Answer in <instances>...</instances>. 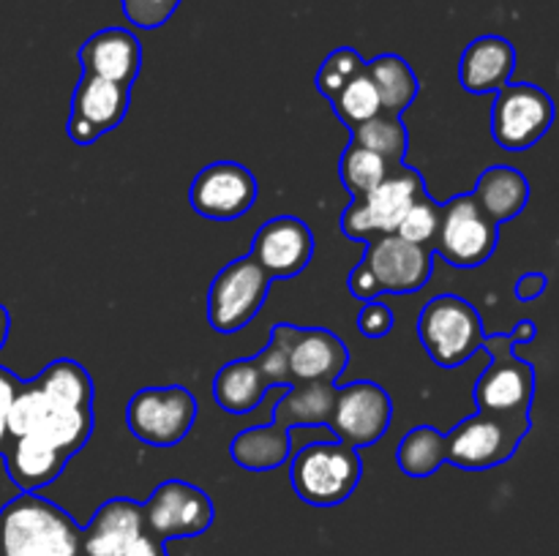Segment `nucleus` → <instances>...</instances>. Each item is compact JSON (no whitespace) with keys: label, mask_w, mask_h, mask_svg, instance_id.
I'll return each mask as SVG.
<instances>
[{"label":"nucleus","mask_w":559,"mask_h":556,"mask_svg":"<svg viewBox=\"0 0 559 556\" xmlns=\"http://www.w3.org/2000/svg\"><path fill=\"white\" fill-rule=\"evenodd\" d=\"M145 529L158 543L178 537H197L207 532L216 518L211 496L183 480H164L142 505Z\"/></svg>","instance_id":"11"},{"label":"nucleus","mask_w":559,"mask_h":556,"mask_svg":"<svg viewBox=\"0 0 559 556\" xmlns=\"http://www.w3.org/2000/svg\"><path fill=\"white\" fill-rule=\"evenodd\" d=\"M546 283H549V278H546L544 273L530 270V273H524L522 278H519L516 287H513V292H516L519 300L530 303V300H538L540 294L546 292Z\"/></svg>","instance_id":"39"},{"label":"nucleus","mask_w":559,"mask_h":556,"mask_svg":"<svg viewBox=\"0 0 559 556\" xmlns=\"http://www.w3.org/2000/svg\"><path fill=\"white\" fill-rule=\"evenodd\" d=\"M131 104V87L118 82L102 80V76L82 74L71 93V114H69V140L76 145H91L102 134H109L123 123Z\"/></svg>","instance_id":"14"},{"label":"nucleus","mask_w":559,"mask_h":556,"mask_svg":"<svg viewBox=\"0 0 559 556\" xmlns=\"http://www.w3.org/2000/svg\"><path fill=\"white\" fill-rule=\"evenodd\" d=\"M20 385H22L20 376H14L9 368L0 365V456H3L5 445H9V412Z\"/></svg>","instance_id":"37"},{"label":"nucleus","mask_w":559,"mask_h":556,"mask_svg":"<svg viewBox=\"0 0 559 556\" xmlns=\"http://www.w3.org/2000/svg\"><path fill=\"white\" fill-rule=\"evenodd\" d=\"M388 167L391 164H385V158L366 150L358 142H349L342 153V161H338V178H342L344 189L353 194V200H360L385 178Z\"/></svg>","instance_id":"30"},{"label":"nucleus","mask_w":559,"mask_h":556,"mask_svg":"<svg viewBox=\"0 0 559 556\" xmlns=\"http://www.w3.org/2000/svg\"><path fill=\"white\" fill-rule=\"evenodd\" d=\"M475 202L484 207L486 216L497 223H506L511 218L522 216L530 202V183L516 167H489L478 178L473 191Z\"/></svg>","instance_id":"24"},{"label":"nucleus","mask_w":559,"mask_h":556,"mask_svg":"<svg viewBox=\"0 0 559 556\" xmlns=\"http://www.w3.org/2000/svg\"><path fill=\"white\" fill-rule=\"evenodd\" d=\"M393 420V401L377 382L360 379L336 387V403L328 428L349 447H369L382 439Z\"/></svg>","instance_id":"12"},{"label":"nucleus","mask_w":559,"mask_h":556,"mask_svg":"<svg viewBox=\"0 0 559 556\" xmlns=\"http://www.w3.org/2000/svg\"><path fill=\"white\" fill-rule=\"evenodd\" d=\"M364 71H366V60L360 58L358 49L338 47V49H333L325 60H322L320 71H317L314 85H317V90L328 98V101H333V98H336L338 93H342L344 87L355 80V76L364 74Z\"/></svg>","instance_id":"32"},{"label":"nucleus","mask_w":559,"mask_h":556,"mask_svg":"<svg viewBox=\"0 0 559 556\" xmlns=\"http://www.w3.org/2000/svg\"><path fill=\"white\" fill-rule=\"evenodd\" d=\"M331 104H333V112L342 118V123L347 125L349 131H353L355 125L366 123L369 118H374L377 112H382L377 87H374V82L369 80V74H366V71L360 76H355V80L349 82V85L344 87V90L338 93Z\"/></svg>","instance_id":"31"},{"label":"nucleus","mask_w":559,"mask_h":556,"mask_svg":"<svg viewBox=\"0 0 559 556\" xmlns=\"http://www.w3.org/2000/svg\"><path fill=\"white\" fill-rule=\"evenodd\" d=\"M491 365L480 374L475 385V403L480 412L495 414H530L535 396V371L527 360L513 354V341L508 333L484 336Z\"/></svg>","instance_id":"9"},{"label":"nucleus","mask_w":559,"mask_h":556,"mask_svg":"<svg viewBox=\"0 0 559 556\" xmlns=\"http://www.w3.org/2000/svg\"><path fill=\"white\" fill-rule=\"evenodd\" d=\"M535 333H538V330H535V322L533 319H522L516 327H513L511 333H508V336H511L513 343H533Z\"/></svg>","instance_id":"40"},{"label":"nucleus","mask_w":559,"mask_h":556,"mask_svg":"<svg viewBox=\"0 0 559 556\" xmlns=\"http://www.w3.org/2000/svg\"><path fill=\"white\" fill-rule=\"evenodd\" d=\"M260 185L238 161L207 164L194 178L189 191L191 207L211 221H235L254 207Z\"/></svg>","instance_id":"13"},{"label":"nucleus","mask_w":559,"mask_h":556,"mask_svg":"<svg viewBox=\"0 0 559 556\" xmlns=\"http://www.w3.org/2000/svg\"><path fill=\"white\" fill-rule=\"evenodd\" d=\"M93 434V403L71 401L38 379L22 382L9 412L11 436H38L66 456H74Z\"/></svg>","instance_id":"2"},{"label":"nucleus","mask_w":559,"mask_h":556,"mask_svg":"<svg viewBox=\"0 0 559 556\" xmlns=\"http://www.w3.org/2000/svg\"><path fill=\"white\" fill-rule=\"evenodd\" d=\"M516 49L502 36H480L467 44L459 60V82L467 93H497L511 82Z\"/></svg>","instance_id":"21"},{"label":"nucleus","mask_w":559,"mask_h":556,"mask_svg":"<svg viewBox=\"0 0 559 556\" xmlns=\"http://www.w3.org/2000/svg\"><path fill=\"white\" fill-rule=\"evenodd\" d=\"M271 289V276L251 256L229 262L207 289V322L216 333H238L260 314Z\"/></svg>","instance_id":"8"},{"label":"nucleus","mask_w":559,"mask_h":556,"mask_svg":"<svg viewBox=\"0 0 559 556\" xmlns=\"http://www.w3.org/2000/svg\"><path fill=\"white\" fill-rule=\"evenodd\" d=\"M164 556H167V554H164Z\"/></svg>","instance_id":"42"},{"label":"nucleus","mask_w":559,"mask_h":556,"mask_svg":"<svg viewBox=\"0 0 559 556\" xmlns=\"http://www.w3.org/2000/svg\"><path fill=\"white\" fill-rule=\"evenodd\" d=\"M9 330H11V316L9 311H5V305L0 303V349H3L5 341H9Z\"/></svg>","instance_id":"41"},{"label":"nucleus","mask_w":559,"mask_h":556,"mask_svg":"<svg viewBox=\"0 0 559 556\" xmlns=\"http://www.w3.org/2000/svg\"><path fill=\"white\" fill-rule=\"evenodd\" d=\"M366 74L374 82L377 96H380V109L391 114H402L409 109L418 98V76H415L413 65L399 55L385 52L380 58L366 63Z\"/></svg>","instance_id":"27"},{"label":"nucleus","mask_w":559,"mask_h":556,"mask_svg":"<svg viewBox=\"0 0 559 556\" xmlns=\"http://www.w3.org/2000/svg\"><path fill=\"white\" fill-rule=\"evenodd\" d=\"M393 325H396V319H393V311L385 303L369 300L358 311V330L366 338H385L393 330Z\"/></svg>","instance_id":"36"},{"label":"nucleus","mask_w":559,"mask_h":556,"mask_svg":"<svg viewBox=\"0 0 559 556\" xmlns=\"http://www.w3.org/2000/svg\"><path fill=\"white\" fill-rule=\"evenodd\" d=\"M229 456L238 467L249 472H271L293 456V436L287 428L276 423L254 425V428L240 431L229 445Z\"/></svg>","instance_id":"25"},{"label":"nucleus","mask_w":559,"mask_h":556,"mask_svg":"<svg viewBox=\"0 0 559 556\" xmlns=\"http://www.w3.org/2000/svg\"><path fill=\"white\" fill-rule=\"evenodd\" d=\"M364 262L371 267L382 292L391 294L418 292L435 273V251L409 243L396 232L369 240Z\"/></svg>","instance_id":"15"},{"label":"nucleus","mask_w":559,"mask_h":556,"mask_svg":"<svg viewBox=\"0 0 559 556\" xmlns=\"http://www.w3.org/2000/svg\"><path fill=\"white\" fill-rule=\"evenodd\" d=\"M336 403V382H295L273 407L271 423L282 428H320L331 425Z\"/></svg>","instance_id":"23"},{"label":"nucleus","mask_w":559,"mask_h":556,"mask_svg":"<svg viewBox=\"0 0 559 556\" xmlns=\"http://www.w3.org/2000/svg\"><path fill=\"white\" fill-rule=\"evenodd\" d=\"M0 556H82V529L55 501L20 491L0 507Z\"/></svg>","instance_id":"1"},{"label":"nucleus","mask_w":559,"mask_h":556,"mask_svg":"<svg viewBox=\"0 0 559 556\" xmlns=\"http://www.w3.org/2000/svg\"><path fill=\"white\" fill-rule=\"evenodd\" d=\"M426 194L424 178L418 169L407 167V164H393L388 167L385 178L374 185L366 196H360V207L366 213L371 232L377 234H393L402 218L407 216L409 207ZM371 238V240H374Z\"/></svg>","instance_id":"18"},{"label":"nucleus","mask_w":559,"mask_h":556,"mask_svg":"<svg viewBox=\"0 0 559 556\" xmlns=\"http://www.w3.org/2000/svg\"><path fill=\"white\" fill-rule=\"evenodd\" d=\"M364 463L355 447L338 439L311 442L293 456L289 483L295 494L314 507H336L358 488Z\"/></svg>","instance_id":"3"},{"label":"nucleus","mask_w":559,"mask_h":556,"mask_svg":"<svg viewBox=\"0 0 559 556\" xmlns=\"http://www.w3.org/2000/svg\"><path fill=\"white\" fill-rule=\"evenodd\" d=\"M183 0H120L126 20L142 31H156L164 22L173 20Z\"/></svg>","instance_id":"35"},{"label":"nucleus","mask_w":559,"mask_h":556,"mask_svg":"<svg viewBox=\"0 0 559 556\" xmlns=\"http://www.w3.org/2000/svg\"><path fill=\"white\" fill-rule=\"evenodd\" d=\"M555 123V101L549 93L527 82H508L497 90L491 107V136L502 150L522 153L538 145Z\"/></svg>","instance_id":"10"},{"label":"nucleus","mask_w":559,"mask_h":556,"mask_svg":"<svg viewBox=\"0 0 559 556\" xmlns=\"http://www.w3.org/2000/svg\"><path fill=\"white\" fill-rule=\"evenodd\" d=\"M267 382L262 379L254 358L233 360L222 365V371L213 379V398L227 414H249L254 412L267 396Z\"/></svg>","instance_id":"26"},{"label":"nucleus","mask_w":559,"mask_h":556,"mask_svg":"<svg viewBox=\"0 0 559 556\" xmlns=\"http://www.w3.org/2000/svg\"><path fill=\"white\" fill-rule=\"evenodd\" d=\"M197 407L194 392L180 385L145 387L134 392L126 407V423L140 442L153 447H173L194 428Z\"/></svg>","instance_id":"7"},{"label":"nucleus","mask_w":559,"mask_h":556,"mask_svg":"<svg viewBox=\"0 0 559 556\" xmlns=\"http://www.w3.org/2000/svg\"><path fill=\"white\" fill-rule=\"evenodd\" d=\"M440 216H442L440 202H435L429 194H424L413 207H409L407 216L402 218V223L396 227V234L399 238L409 240V243L431 249L437 238V229H440Z\"/></svg>","instance_id":"33"},{"label":"nucleus","mask_w":559,"mask_h":556,"mask_svg":"<svg viewBox=\"0 0 559 556\" xmlns=\"http://www.w3.org/2000/svg\"><path fill=\"white\" fill-rule=\"evenodd\" d=\"M295 325H273L271 327V341L254 358L257 368H260L262 379L267 382V387H282L289 385V371H287V349L289 338H293Z\"/></svg>","instance_id":"34"},{"label":"nucleus","mask_w":559,"mask_h":556,"mask_svg":"<svg viewBox=\"0 0 559 556\" xmlns=\"http://www.w3.org/2000/svg\"><path fill=\"white\" fill-rule=\"evenodd\" d=\"M396 458L399 469L404 474H409V478H429L448 461L445 434H440L435 425H418V428L402 436Z\"/></svg>","instance_id":"28"},{"label":"nucleus","mask_w":559,"mask_h":556,"mask_svg":"<svg viewBox=\"0 0 559 556\" xmlns=\"http://www.w3.org/2000/svg\"><path fill=\"white\" fill-rule=\"evenodd\" d=\"M76 58L85 74L131 87L142 69V44L126 27H104L82 44Z\"/></svg>","instance_id":"19"},{"label":"nucleus","mask_w":559,"mask_h":556,"mask_svg":"<svg viewBox=\"0 0 559 556\" xmlns=\"http://www.w3.org/2000/svg\"><path fill=\"white\" fill-rule=\"evenodd\" d=\"M249 256L271 281H289L304 273L314 256V234L300 218L276 216L257 229Z\"/></svg>","instance_id":"16"},{"label":"nucleus","mask_w":559,"mask_h":556,"mask_svg":"<svg viewBox=\"0 0 559 556\" xmlns=\"http://www.w3.org/2000/svg\"><path fill=\"white\" fill-rule=\"evenodd\" d=\"M5 472L20 491H38L63 474L71 456L38 436H11L3 456Z\"/></svg>","instance_id":"22"},{"label":"nucleus","mask_w":559,"mask_h":556,"mask_svg":"<svg viewBox=\"0 0 559 556\" xmlns=\"http://www.w3.org/2000/svg\"><path fill=\"white\" fill-rule=\"evenodd\" d=\"M347 283H349V292H353V298H358V300H374L377 294L382 292L380 283H377V278H374V273H371V267L366 265L364 259H360L358 265L349 270Z\"/></svg>","instance_id":"38"},{"label":"nucleus","mask_w":559,"mask_h":556,"mask_svg":"<svg viewBox=\"0 0 559 556\" xmlns=\"http://www.w3.org/2000/svg\"><path fill=\"white\" fill-rule=\"evenodd\" d=\"M347 343L325 327H295L287 349L289 385L295 382H336L347 371Z\"/></svg>","instance_id":"17"},{"label":"nucleus","mask_w":559,"mask_h":556,"mask_svg":"<svg viewBox=\"0 0 559 556\" xmlns=\"http://www.w3.org/2000/svg\"><path fill=\"white\" fill-rule=\"evenodd\" d=\"M145 516L134 499H109L93 512L82 529V556H123L136 537H142Z\"/></svg>","instance_id":"20"},{"label":"nucleus","mask_w":559,"mask_h":556,"mask_svg":"<svg viewBox=\"0 0 559 556\" xmlns=\"http://www.w3.org/2000/svg\"><path fill=\"white\" fill-rule=\"evenodd\" d=\"M480 314L459 294H437L420 309L418 338L440 368H459L484 347Z\"/></svg>","instance_id":"5"},{"label":"nucleus","mask_w":559,"mask_h":556,"mask_svg":"<svg viewBox=\"0 0 559 556\" xmlns=\"http://www.w3.org/2000/svg\"><path fill=\"white\" fill-rule=\"evenodd\" d=\"M500 223L491 221L473 194H459L442 205L440 229L431 249L453 267H480L495 256Z\"/></svg>","instance_id":"6"},{"label":"nucleus","mask_w":559,"mask_h":556,"mask_svg":"<svg viewBox=\"0 0 559 556\" xmlns=\"http://www.w3.org/2000/svg\"><path fill=\"white\" fill-rule=\"evenodd\" d=\"M530 425H533L530 414H495L478 409L464 418L451 434H445L448 461L469 472L500 467L511 461Z\"/></svg>","instance_id":"4"},{"label":"nucleus","mask_w":559,"mask_h":556,"mask_svg":"<svg viewBox=\"0 0 559 556\" xmlns=\"http://www.w3.org/2000/svg\"><path fill=\"white\" fill-rule=\"evenodd\" d=\"M353 142H358L366 150L377 153L380 158H385V164H402L404 153L409 147V134L407 125L402 123L399 114L391 112H377L374 118H369L366 123L355 125L353 129Z\"/></svg>","instance_id":"29"}]
</instances>
